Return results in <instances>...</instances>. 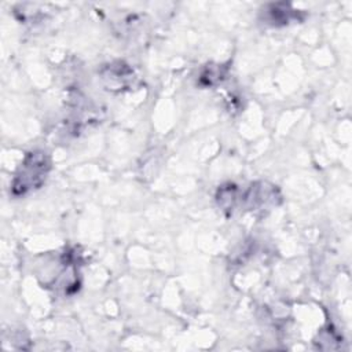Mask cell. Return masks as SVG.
I'll list each match as a JSON object with an SVG mask.
<instances>
[{"instance_id": "cell-1", "label": "cell", "mask_w": 352, "mask_h": 352, "mask_svg": "<svg viewBox=\"0 0 352 352\" xmlns=\"http://www.w3.org/2000/svg\"><path fill=\"white\" fill-rule=\"evenodd\" d=\"M50 170V160L43 151H32L26 155L25 161L19 166L14 182L12 194L25 195L26 192L38 188Z\"/></svg>"}]
</instances>
